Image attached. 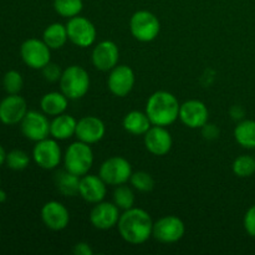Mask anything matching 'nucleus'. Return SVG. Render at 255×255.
<instances>
[{
	"mask_svg": "<svg viewBox=\"0 0 255 255\" xmlns=\"http://www.w3.org/2000/svg\"><path fill=\"white\" fill-rule=\"evenodd\" d=\"M117 228L125 242L133 246H139L152 237L153 222L144 209L133 207L121 214Z\"/></svg>",
	"mask_w": 255,
	"mask_h": 255,
	"instance_id": "obj_1",
	"label": "nucleus"
},
{
	"mask_svg": "<svg viewBox=\"0 0 255 255\" xmlns=\"http://www.w3.org/2000/svg\"><path fill=\"white\" fill-rule=\"evenodd\" d=\"M181 104L168 91H156L149 96L146 105V114L152 126H171L179 119Z\"/></svg>",
	"mask_w": 255,
	"mask_h": 255,
	"instance_id": "obj_2",
	"label": "nucleus"
},
{
	"mask_svg": "<svg viewBox=\"0 0 255 255\" xmlns=\"http://www.w3.org/2000/svg\"><path fill=\"white\" fill-rule=\"evenodd\" d=\"M61 92L69 100H79L89 92L90 76L89 72L79 65H71L62 71L60 79Z\"/></svg>",
	"mask_w": 255,
	"mask_h": 255,
	"instance_id": "obj_3",
	"label": "nucleus"
},
{
	"mask_svg": "<svg viewBox=\"0 0 255 255\" xmlns=\"http://www.w3.org/2000/svg\"><path fill=\"white\" fill-rule=\"evenodd\" d=\"M94 164V152L90 144L77 141L67 147L64 154V166L67 171L82 177L89 173Z\"/></svg>",
	"mask_w": 255,
	"mask_h": 255,
	"instance_id": "obj_4",
	"label": "nucleus"
},
{
	"mask_svg": "<svg viewBox=\"0 0 255 255\" xmlns=\"http://www.w3.org/2000/svg\"><path fill=\"white\" fill-rule=\"evenodd\" d=\"M129 31L138 41L151 42L159 35L161 22L153 12L148 10H138L129 20Z\"/></svg>",
	"mask_w": 255,
	"mask_h": 255,
	"instance_id": "obj_5",
	"label": "nucleus"
},
{
	"mask_svg": "<svg viewBox=\"0 0 255 255\" xmlns=\"http://www.w3.org/2000/svg\"><path fill=\"white\" fill-rule=\"evenodd\" d=\"M132 166L126 158L114 156L107 158L100 167L99 176L109 186H120L129 181L132 176Z\"/></svg>",
	"mask_w": 255,
	"mask_h": 255,
	"instance_id": "obj_6",
	"label": "nucleus"
},
{
	"mask_svg": "<svg viewBox=\"0 0 255 255\" xmlns=\"http://www.w3.org/2000/svg\"><path fill=\"white\" fill-rule=\"evenodd\" d=\"M67 36L74 45L79 47H89L96 41L97 31L92 21L84 16L70 17L66 24Z\"/></svg>",
	"mask_w": 255,
	"mask_h": 255,
	"instance_id": "obj_7",
	"label": "nucleus"
},
{
	"mask_svg": "<svg viewBox=\"0 0 255 255\" xmlns=\"http://www.w3.org/2000/svg\"><path fill=\"white\" fill-rule=\"evenodd\" d=\"M20 56L29 67L41 70L51 60V49L44 42V40L27 39L20 47Z\"/></svg>",
	"mask_w": 255,
	"mask_h": 255,
	"instance_id": "obj_8",
	"label": "nucleus"
},
{
	"mask_svg": "<svg viewBox=\"0 0 255 255\" xmlns=\"http://www.w3.org/2000/svg\"><path fill=\"white\" fill-rule=\"evenodd\" d=\"M186 233L183 221L176 216H166L153 223L152 237L159 243L172 244L181 241Z\"/></svg>",
	"mask_w": 255,
	"mask_h": 255,
	"instance_id": "obj_9",
	"label": "nucleus"
},
{
	"mask_svg": "<svg viewBox=\"0 0 255 255\" xmlns=\"http://www.w3.org/2000/svg\"><path fill=\"white\" fill-rule=\"evenodd\" d=\"M32 157H34L35 163L40 168L47 169V171L56 168L62 158L61 148L57 143V139L47 137L36 142L32 149Z\"/></svg>",
	"mask_w": 255,
	"mask_h": 255,
	"instance_id": "obj_10",
	"label": "nucleus"
},
{
	"mask_svg": "<svg viewBox=\"0 0 255 255\" xmlns=\"http://www.w3.org/2000/svg\"><path fill=\"white\" fill-rule=\"evenodd\" d=\"M50 125L51 122L49 121L45 114L37 111H27L22 121L20 122V128L27 139L39 142L50 136Z\"/></svg>",
	"mask_w": 255,
	"mask_h": 255,
	"instance_id": "obj_11",
	"label": "nucleus"
},
{
	"mask_svg": "<svg viewBox=\"0 0 255 255\" xmlns=\"http://www.w3.org/2000/svg\"><path fill=\"white\" fill-rule=\"evenodd\" d=\"M136 77L133 70L127 65H117L110 71L107 86L112 95L125 97L133 90Z\"/></svg>",
	"mask_w": 255,
	"mask_h": 255,
	"instance_id": "obj_12",
	"label": "nucleus"
},
{
	"mask_svg": "<svg viewBox=\"0 0 255 255\" xmlns=\"http://www.w3.org/2000/svg\"><path fill=\"white\" fill-rule=\"evenodd\" d=\"M208 107L199 100H188L179 109V120L188 128H202L208 122Z\"/></svg>",
	"mask_w": 255,
	"mask_h": 255,
	"instance_id": "obj_13",
	"label": "nucleus"
},
{
	"mask_svg": "<svg viewBox=\"0 0 255 255\" xmlns=\"http://www.w3.org/2000/svg\"><path fill=\"white\" fill-rule=\"evenodd\" d=\"M91 60L94 66L100 71H111L119 65V46L111 40H104L94 47Z\"/></svg>",
	"mask_w": 255,
	"mask_h": 255,
	"instance_id": "obj_14",
	"label": "nucleus"
},
{
	"mask_svg": "<svg viewBox=\"0 0 255 255\" xmlns=\"http://www.w3.org/2000/svg\"><path fill=\"white\" fill-rule=\"evenodd\" d=\"M120 208L115 203L100 202L92 208L90 213V222L92 226L100 231H109L117 226L120 221Z\"/></svg>",
	"mask_w": 255,
	"mask_h": 255,
	"instance_id": "obj_15",
	"label": "nucleus"
},
{
	"mask_svg": "<svg viewBox=\"0 0 255 255\" xmlns=\"http://www.w3.org/2000/svg\"><path fill=\"white\" fill-rule=\"evenodd\" d=\"M26 112V101L19 94L9 95L0 102V121L7 126L20 124Z\"/></svg>",
	"mask_w": 255,
	"mask_h": 255,
	"instance_id": "obj_16",
	"label": "nucleus"
},
{
	"mask_svg": "<svg viewBox=\"0 0 255 255\" xmlns=\"http://www.w3.org/2000/svg\"><path fill=\"white\" fill-rule=\"evenodd\" d=\"M144 146L149 153L154 156H164L171 151L173 139L166 127L152 126L144 133Z\"/></svg>",
	"mask_w": 255,
	"mask_h": 255,
	"instance_id": "obj_17",
	"label": "nucleus"
},
{
	"mask_svg": "<svg viewBox=\"0 0 255 255\" xmlns=\"http://www.w3.org/2000/svg\"><path fill=\"white\" fill-rule=\"evenodd\" d=\"M106 133V126L104 121L96 116H85L77 121L75 136L81 142L94 144L101 141Z\"/></svg>",
	"mask_w": 255,
	"mask_h": 255,
	"instance_id": "obj_18",
	"label": "nucleus"
},
{
	"mask_svg": "<svg viewBox=\"0 0 255 255\" xmlns=\"http://www.w3.org/2000/svg\"><path fill=\"white\" fill-rule=\"evenodd\" d=\"M41 219L47 228L54 232H60L69 226L70 213L62 203L50 201L41 208Z\"/></svg>",
	"mask_w": 255,
	"mask_h": 255,
	"instance_id": "obj_19",
	"label": "nucleus"
},
{
	"mask_svg": "<svg viewBox=\"0 0 255 255\" xmlns=\"http://www.w3.org/2000/svg\"><path fill=\"white\" fill-rule=\"evenodd\" d=\"M107 184L96 174H85L80 181L79 194L87 203L96 204L105 199L107 193Z\"/></svg>",
	"mask_w": 255,
	"mask_h": 255,
	"instance_id": "obj_20",
	"label": "nucleus"
},
{
	"mask_svg": "<svg viewBox=\"0 0 255 255\" xmlns=\"http://www.w3.org/2000/svg\"><path fill=\"white\" fill-rule=\"evenodd\" d=\"M77 120L71 115L61 114L55 116L50 125V136L57 141H65L71 138L76 133Z\"/></svg>",
	"mask_w": 255,
	"mask_h": 255,
	"instance_id": "obj_21",
	"label": "nucleus"
},
{
	"mask_svg": "<svg viewBox=\"0 0 255 255\" xmlns=\"http://www.w3.org/2000/svg\"><path fill=\"white\" fill-rule=\"evenodd\" d=\"M81 177L66 168L57 171L54 176V183L57 191L65 197H75L79 194Z\"/></svg>",
	"mask_w": 255,
	"mask_h": 255,
	"instance_id": "obj_22",
	"label": "nucleus"
},
{
	"mask_svg": "<svg viewBox=\"0 0 255 255\" xmlns=\"http://www.w3.org/2000/svg\"><path fill=\"white\" fill-rule=\"evenodd\" d=\"M69 105V99L65 96L62 92L52 91L49 94H45L40 101L42 112L47 116H59V115L65 114Z\"/></svg>",
	"mask_w": 255,
	"mask_h": 255,
	"instance_id": "obj_23",
	"label": "nucleus"
},
{
	"mask_svg": "<svg viewBox=\"0 0 255 255\" xmlns=\"http://www.w3.org/2000/svg\"><path fill=\"white\" fill-rule=\"evenodd\" d=\"M151 127L152 124L146 112L131 111L124 119V128L134 136H144Z\"/></svg>",
	"mask_w": 255,
	"mask_h": 255,
	"instance_id": "obj_24",
	"label": "nucleus"
},
{
	"mask_svg": "<svg viewBox=\"0 0 255 255\" xmlns=\"http://www.w3.org/2000/svg\"><path fill=\"white\" fill-rule=\"evenodd\" d=\"M42 40L51 50L61 49L69 40L66 25H62L60 22L50 24L42 32Z\"/></svg>",
	"mask_w": 255,
	"mask_h": 255,
	"instance_id": "obj_25",
	"label": "nucleus"
},
{
	"mask_svg": "<svg viewBox=\"0 0 255 255\" xmlns=\"http://www.w3.org/2000/svg\"><path fill=\"white\" fill-rule=\"evenodd\" d=\"M234 138L243 148H255V121L243 120L234 129Z\"/></svg>",
	"mask_w": 255,
	"mask_h": 255,
	"instance_id": "obj_26",
	"label": "nucleus"
},
{
	"mask_svg": "<svg viewBox=\"0 0 255 255\" xmlns=\"http://www.w3.org/2000/svg\"><path fill=\"white\" fill-rule=\"evenodd\" d=\"M54 9L60 16L74 17L80 15L84 9L82 0H54Z\"/></svg>",
	"mask_w": 255,
	"mask_h": 255,
	"instance_id": "obj_27",
	"label": "nucleus"
},
{
	"mask_svg": "<svg viewBox=\"0 0 255 255\" xmlns=\"http://www.w3.org/2000/svg\"><path fill=\"white\" fill-rule=\"evenodd\" d=\"M114 203L119 207L120 209L127 211L129 208H133L134 206V193L131 187L125 184L116 186L114 192Z\"/></svg>",
	"mask_w": 255,
	"mask_h": 255,
	"instance_id": "obj_28",
	"label": "nucleus"
},
{
	"mask_svg": "<svg viewBox=\"0 0 255 255\" xmlns=\"http://www.w3.org/2000/svg\"><path fill=\"white\" fill-rule=\"evenodd\" d=\"M233 172L239 178H248L255 173V158L248 154L237 157L233 162Z\"/></svg>",
	"mask_w": 255,
	"mask_h": 255,
	"instance_id": "obj_29",
	"label": "nucleus"
},
{
	"mask_svg": "<svg viewBox=\"0 0 255 255\" xmlns=\"http://www.w3.org/2000/svg\"><path fill=\"white\" fill-rule=\"evenodd\" d=\"M5 163L12 171H22L29 166L30 157L26 152L21 151V149H12L9 153H6Z\"/></svg>",
	"mask_w": 255,
	"mask_h": 255,
	"instance_id": "obj_30",
	"label": "nucleus"
},
{
	"mask_svg": "<svg viewBox=\"0 0 255 255\" xmlns=\"http://www.w3.org/2000/svg\"><path fill=\"white\" fill-rule=\"evenodd\" d=\"M132 187L139 192H151L154 188V179L149 173L144 171L133 172L129 178Z\"/></svg>",
	"mask_w": 255,
	"mask_h": 255,
	"instance_id": "obj_31",
	"label": "nucleus"
},
{
	"mask_svg": "<svg viewBox=\"0 0 255 255\" xmlns=\"http://www.w3.org/2000/svg\"><path fill=\"white\" fill-rule=\"evenodd\" d=\"M2 85H4L5 91L9 95L19 94L24 86V80H22L21 74L16 70H10L4 75L2 79Z\"/></svg>",
	"mask_w": 255,
	"mask_h": 255,
	"instance_id": "obj_32",
	"label": "nucleus"
},
{
	"mask_svg": "<svg viewBox=\"0 0 255 255\" xmlns=\"http://www.w3.org/2000/svg\"><path fill=\"white\" fill-rule=\"evenodd\" d=\"M41 71H42V76H44V79L46 80V81L56 82V81H60L64 70L60 69V66L57 64H54V62L50 61L46 66L42 67Z\"/></svg>",
	"mask_w": 255,
	"mask_h": 255,
	"instance_id": "obj_33",
	"label": "nucleus"
},
{
	"mask_svg": "<svg viewBox=\"0 0 255 255\" xmlns=\"http://www.w3.org/2000/svg\"><path fill=\"white\" fill-rule=\"evenodd\" d=\"M244 229L249 236L255 238V206L251 207L244 216Z\"/></svg>",
	"mask_w": 255,
	"mask_h": 255,
	"instance_id": "obj_34",
	"label": "nucleus"
},
{
	"mask_svg": "<svg viewBox=\"0 0 255 255\" xmlns=\"http://www.w3.org/2000/svg\"><path fill=\"white\" fill-rule=\"evenodd\" d=\"M202 134L206 139H209V141H213V139H217L219 137V128L213 124H208L207 122L203 127H202Z\"/></svg>",
	"mask_w": 255,
	"mask_h": 255,
	"instance_id": "obj_35",
	"label": "nucleus"
},
{
	"mask_svg": "<svg viewBox=\"0 0 255 255\" xmlns=\"http://www.w3.org/2000/svg\"><path fill=\"white\" fill-rule=\"evenodd\" d=\"M72 252H74L75 255H92L94 254V251H92V248L90 247V244L84 243V242L75 244Z\"/></svg>",
	"mask_w": 255,
	"mask_h": 255,
	"instance_id": "obj_36",
	"label": "nucleus"
},
{
	"mask_svg": "<svg viewBox=\"0 0 255 255\" xmlns=\"http://www.w3.org/2000/svg\"><path fill=\"white\" fill-rule=\"evenodd\" d=\"M232 119L234 120H242L244 117V110L241 106H233L231 109Z\"/></svg>",
	"mask_w": 255,
	"mask_h": 255,
	"instance_id": "obj_37",
	"label": "nucleus"
},
{
	"mask_svg": "<svg viewBox=\"0 0 255 255\" xmlns=\"http://www.w3.org/2000/svg\"><path fill=\"white\" fill-rule=\"evenodd\" d=\"M5 161H6V152H5L4 147L0 144V166H2Z\"/></svg>",
	"mask_w": 255,
	"mask_h": 255,
	"instance_id": "obj_38",
	"label": "nucleus"
},
{
	"mask_svg": "<svg viewBox=\"0 0 255 255\" xmlns=\"http://www.w3.org/2000/svg\"><path fill=\"white\" fill-rule=\"evenodd\" d=\"M6 201V193L2 189H0V203H4Z\"/></svg>",
	"mask_w": 255,
	"mask_h": 255,
	"instance_id": "obj_39",
	"label": "nucleus"
}]
</instances>
